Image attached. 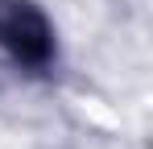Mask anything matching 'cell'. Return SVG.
Here are the masks:
<instances>
[{"mask_svg": "<svg viewBox=\"0 0 153 149\" xmlns=\"http://www.w3.org/2000/svg\"><path fill=\"white\" fill-rule=\"evenodd\" d=\"M0 42L13 50L17 58H25V62H42V58L50 54L46 25L37 21L29 8H13V13L0 21Z\"/></svg>", "mask_w": 153, "mask_h": 149, "instance_id": "obj_1", "label": "cell"}]
</instances>
